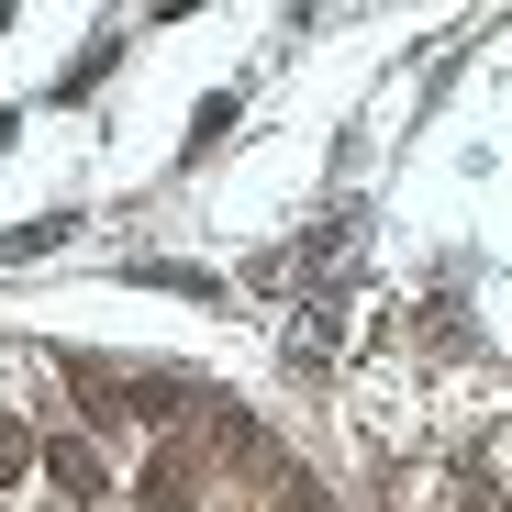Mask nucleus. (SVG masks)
Returning <instances> with one entry per match:
<instances>
[{
  "instance_id": "1",
  "label": "nucleus",
  "mask_w": 512,
  "mask_h": 512,
  "mask_svg": "<svg viewBox=\"0 0 512 512\" xmlns=\"http://www.w3.org/2000/svg\"><path fill=\"white\" fill-rule=\"evenodd\" d=\"M23 468H34V435H23V423H12V412H0V490H12Z\"/></svg>"
},
{
  "instance_id": "2",
  "label": "nucleus",
  "mask_w": 512,
  "mask_h": 512,
  "mask_svg": "<svg viewBox=\"0 0 512 512\" xmlns=\"http://www.w3.org/2000/svg\"><path fill=\"white\" fill-rule=\"evenodd\" d=\"M279 512H323V501H312V490H290V501H279Z\"/></svg>"
}]
</instances>
